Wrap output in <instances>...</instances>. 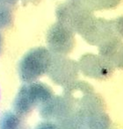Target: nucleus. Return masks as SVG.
<instances>
[{"instance_id": "nucleus-1", "label": "nucleus", "mask_w": 123, "mask_h": 129, "mask_svg": "<svg viewBox=\"0 0 123 129\" xmlns=\"http://www.w3.org/2000/svg\"><path fill=\"white\" fill-rule=\"evenodd\" d=\"M53 54L48 48L37 47L28 50L19 61V71L21 78L33 82L48 71Z\"/></svg>"}, {"instance_id": "nucleus-8", "label": "nucleus", "mask_w": 123, "mask_h": 129, "mask_svg": "<svg viewBox=\"0 0 123 129\" xmlns=\"http://www.w3.org/2000/svg\"><path fill=\"white\" fill-rule=\"evenodd\" d=\"M113 28H114L115 34L119 36L121 40H123V16L117 18L113 20Z\"/></svg>"}, {"instance_id": "nucleus-7", "label": "nucleus", "mask_w": 123, "mask_h": 129, "mask_svg": "<svg viewBox=\"0 0 123 129\" xmlns=\"http://www.w3.org/2000/svg\"><path fill=\"white\" fill-rule=\"evenodd\" d=\"M108 59L113 61L118 66L123 67V43L118 47V48L113 52V54Z\"/></svg>"}, {"instance_id": "nucleus-6", "label": "nucleus", "mask_w": 123, "mask_h": 129, "mask_svg": "<svg viewBox=\"0 0 123 129\" xmlns=\"http://www.w3.org/2000/svg\"><path fill=\"white\" fill-rule=\"evenodd\" d=\"M13 22V13L10 7L0 5V30L11 26Z\"/></svg>"}, {"instance_id": "nucleus-11", "label": "nucleus", "mask_w": 123, "mask_h": 129, "mask_svg": "<svg viewBox=\"0 0 123 129\" xmlns=\"http://www.w3.org/2000/svg\"><path fill=\"white\" fill-rule=\"evenodd\" d=\"M2 45H3V39H2V35H1V34H0V51H1Z\"/></svg>"}, {"instance_id": "nucleus-3", "label": "nucleus", "mask_w": 123, "mask_h": 129, "mask_svg": "<svg viewBox=\"0 0 123 129\" xmlns=\"http://www.w3.org/2000/svg\"><path fill=\"white\" fill-rule=\"evenodd\" d=\"M76 33L70 27L56 21L48 28L46 35L48 48L53 54L66 55L76 46Z\"/></svg>"}, {"instance_id": "nucleus-5", "label": "nucleus", "mask_w": 123, "mask_h": 129, "mask_svg": "<svg viewBox=\"0 0 123 129\" xmlns=\"http://www.w3.org/2000/svg\"><path fill=\"white\" fill-rule=\"evenodd\" d=\"M80 5L86 9L95 12V11L113 10L117 8L122 0H77Z\"/></svg>"}, {"instance_id": "nucleus-10", "label": "nucleus", "mask_w": 123, "mask_h": 129, "mask_svg": "<svg viewBox=\"0 0 123 129\" xmlns=\"http://www.w3.org/2000/svg\"><path fill=\"white\" fill-rule=\"evenodd\" d=\"M25 3H30V4H38L41 0H22Z\"/></svg>"}, {"instance_id": "nucleus-4", "label": "nucleus", "mask_w": 123, "mask_h": 129, "mask_svg": "<svg viewBox=\"0 0 123 129\" xmlns=\"http://www.w3.org/2000/svg\"><path fill=\"white\" fill-rule=\"evenodd\" d=\"M80 35L90 45L99 46L117 34L113 28V20L94 17Z\"/></svg>"}, {"instance_id": "nucleus-9", "label": "nucleus", "mask_w": 123, "mask_h": 129, "mask_svg": "<svg viewBox=\"0 0 123 129\" xmlns=\"http://www.w3.org/2000/svg\"><path fill=\"white\" fill-rule=\"evenodd\" d=\"M18 2L19 0H0V5L12 8L15 5H17Z\"/></svg>"}, {"instance_id": "nucleus-2", "label": "nucleus", "mask_w": 123, "mask_h": 129, "mask_svg": "<svg viewBox=\"0 0 123 129\" xmlns=\"http://www.w3.org/2000/svg\"><path fill=\"white\" fill-rule=\"evenodd\" d=\"M57 21L66 25L75 33L81 34L95 16L77 0H67L59 5L55 11Z\"/></svg>"}]
</instances>
